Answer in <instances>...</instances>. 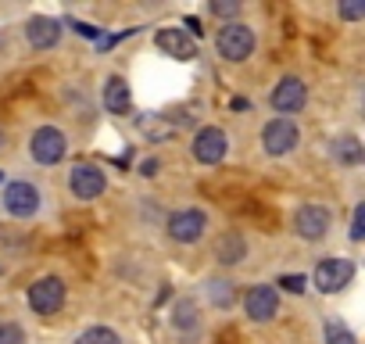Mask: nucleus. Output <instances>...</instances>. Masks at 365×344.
<instances>
[{
  "mask_svg": "<svg viewBox=\"0 0 365 344\" xmlns=\"http://www.w3.org/2000/svg\"><path fill=\"white\" fill-rule=\"evenodd\" d=\"M215 47L226 61H247L251 51H255V29L244 26V22H230V26H222Z\"/></svg>",
  "mask_w": 365,
  "mask_h": 344,
  "instance_id": "1",
  "label": "nucleus"
},
{
  "mask_svg": "<svg viewBox=\"0 0 365 344\" xmlns=\"http://www.w3.org/2000/svg\"><path fill=\"white\" fill-rule=\"evenodd\" d=\"M29 151H33V158L40 165H58L65 158V151H68V140H65V133L58 126H40L33 133V140H29Z\"/></svg>",
  "mask_w": 365,
  "mask_h": 344,
  "instance_id": "2",
  "label": "nucleus"
},
{
  "mask_svg": "<svg viewBox=\"0 0 365 344\" xmlns=\"http://www.w3.org/2000/svg\"><path fill=\"white\" fill-rule=\"evenodd\" d=\"M312 280H315V287L322 294H336V290H344L354 280V262L351 258H322L315 265V276Z\"/></svg>",
  "mask_w": 365,
  "mask_h": 344,
  "instance_id": "3",
  "label": "nucleus"
},
{
  "mask_svg": "<svg viewBox=\"0 0 365 344\" xmlns=\"http://www.w3.org/2000/svg\"><path fill=\"white\" fill-rule=\"evenodd\" d=\"M208 230V216L201 208H182L168 219V237L175 244H197Z\"/></svg>",
  "mask_w": 365,
  "mask_h": 344,
  "instance_id": "4",
  "label": "nucleus"
},
{
  "mask_svg": "<svg viewBox=\"0 0 365 344\" xmlns=\"http://www.w3.org/2000/svg\"><path fill=\"white\" fill-rule=\"evenodd\" d=\"M4 208L15 219H33L40 212V191L26 180H15V183L4 187Z\"/></svg>",
  "mask_w": 365,
  "mask_h": 344,
  "instance_id": "5",
  "label": "nucleus"
},
{
  "mask_svg": "<svg viewBox=\"0 0 365 344\" xmlns=\"http://www.w3.org/2000/svg\"><path fill=\"white\" fill-rule=\"evenodd\" d=\"M297 140H301V133H297V126H294L290 118H272V122L262 129L265 154H272V158H283V154H290V151L297 147Z\"/></svg>",
  "mask_w": 365,
  "mask_h": 344,
  "instance_id": "6",
  "label": "nucleus"
},
{
  "mask_svg": "<svg viewBox=\"0 0 365 344\" xmlns=\"http://www.w3.org/2000/svg\"><path fill=\"white\" fill-rule=\"evenodd\" d=\"M29 305H33V312H40V315L61 312V305H65V283H61L58 276L36 280V283L29 287Z\"/></svg>",
  "mask_w": 365,
  "mask_h": 344,
  "instance_id": "7",
  "label": "nucleus"
},
{
  "mask_svg": "<svg viewBox=\"0 0 365 344\" xmlns=\"http://www.w3.org/2000/svg\"><path fill=\"white\" fill-rule=\"evenodd\" d=\"M230 151V136L219 129V126H205L197 136H194V158L201 165H219Z\"/></svg>",
  "mask_w": 365,
  "mask_h": 344,
  "instance_id": "8",
  "label": "nucleus"
},
{
  "mask_svg": "<svg viewBox=\"0 0 365 344\" xmlns=\"http://www.w3.org/2000/svg\"><path fill=\"white\" fill-rule=\"evenodd\" d=\"M304 101H308V90H304V83H301L297 76L279 79V83H276V90L269 93V104H272L279 115H294V111H301V108H304Z\"/></svg>",
  "mask_w": 365,
  "mask_h": 344,
  "instance_id": "9",
  "label": "nucleus"
},
{
  "mask_svg": "<svg viewBox=\"0 0 365 344\" xmlns=\"http://www.w3.org/2000/svg\"><path fill=\"white\" fill-rule=\"evenodd\" d=\"M244 312H247L251 323H269V319L279 312V294H276V287H269V283L251 287L247 298H244Z\"/></svg>",
  "mask_w": 365,
  "mask_h": 344,
  "instance_id": "10",
  "label": "nucleus"
},
{
  "mask_svg": "<svg viewBox=\"0 0 365 344\" xmlns=\"http://www.w3.org/2000/svg\"><path fill=\"white\" fill-rule=\"evenodd\" d=\"M154 44L165 51V58H175V61H194L197 58V40L187 33V29H158Z\"/></svg>",
  "mask_w": 365,
  "mask_h": 344,
  "instance_id": "11",
  "label": "nucleus"
},
{
  "mask_svg": "<svg viewBox=\"0 0 365 344\" xmlns=\"http://www.w3.org/2000/svg\"><path fill=\"white\" fill-rule=\"evenodd\" d=\"M104 187H108V180H104V172H101L97 165H76V168H72V176H68V191H72L79 201H93V198H101Z\"/></svg>",
  "mask_w": 365,
  "mask_h": 344,
  "instance_id": "12",
  "label": "nucleus"
},
{
  "mask_svg": "<svg viewBox=\"0 0 365 344\" xmlns=\"http://www.w3.org/2000/svg\"><path fill=\"white\" fill-rule=\"evenodd\" d=\"M329 223H333V216H329V208H322V205H304V208H297V216H294V226H297V233H301L304 241H322V237L329 233Z\"/></svg>",
  "mask_w": 365,
  "mask_h": 344,
  "instance_id": "13",
  "label": "nucleus"
},
{
  "mask_svg": "<svg viewBox=\"0 0 365 344\" xmlns=\"http://www.w3.org/2000/svg\"><path fill=\"white\" fill-rule=\"evenodd\" d=\"M26 40H29V47H36V51H51V47H58V40H61V22H58V19H47V15H36V19H29V26H26Z\"/></svg>",
  "mask_w": 365,
  "mask_h": 344,
  "instance_id": "14",
  "label": "nucleus"
},
{
  "mask_svg": "<svg viewBox=\"0 0 365 344\" xmlns=\"http://www.w3.org/2000/svg\"><path fill=\"white\" fill-rule=\"evenodd\" d=\"M129 86H125V79L122 76H111L108 83H104V108L111 111V115H129Z\"/></svg>",
  "mask_w": 365,
  "mask_h": 344,
  "instance_id": "15",
  "label": "nucleus"
},
{
  "mask_svg": "<svg viewBox=\"0 0 365 344\" xmlns=\"http://www.w3.org/2000/svg\"><path fill=\"white\" fill-rule=\"evenodd\" d=\"M215 255H219V262H222V265H237V262L247 255V244H244V237H240V233H222V237H219V244H215Z\"/></svg>",
  "mask_w": 365,
  "mask_h": 344,
  "instance_id": "16",
  "label": "nucleus"
},
{
  "mask_svg": "<svg viewBox=\"0 0 365 344\" xmlns=\"http://www.w3.org/2000/svg\"><path fill=\"white\" fill-rule=\"evenodd\" d=\"M329 151H333V158L344 161V165H358V161H361V143H358V136H336Z\"/></svg>",
  "mask_w": 365,
  "mask_h": 344,
  "instance_id": "17",
  "label": "nucleus"
},
{
  "mask_svg": "<svg viewBox=\"0 0 365 344\" xmlns=\"http://www.w3.org/2000/svg\"><path fill=\"white\" fill-rule=\"evenodd\" d=\"M76 344H122V337L115 330H108V326H90V330H83L76 337Z\"/></svg>",
  "mask_w": 365,
  "mask_h": 344,
  "instance_id": "18",
  "label": "nucleus"
},
{
  "mask_svg": "<svg viewBox=\"0 0 365 344\" xmlns=\"http://www.w3.org/2000/svg\"><path fill=\"white\" fill-rule=\"evenodd\" d=\"M136 126H140V133H143L147 140H165V136L172 133V126H168V122H158V115H140Z\"/></svg>",
  "mask_w": 365,
  "mask_h": 344,
  "instance_id": "19",
  "label": "nucleus"
},
{
  "mask_svg": "<svg viewBox=\"0 0 365 344\" xmlns=\"http://www.w3.org/2000/svg\"><path fill=\"white\" fill-rule=\"evenodd\" d=\"M326 344H358V337L340 319H326Z\"/></svg>",
  "mask_w": 365,
  "mask_h": 344,
  "instance_id": "20",
  "label": "nucleus"
},
{
  "mask_svg": "<svg viewBox=\"0 0 365 344\" xmlns=\"http://www.w3.org/2000/svg\"><path fill=\"white\" fill-rule=\"evenodd\" d=\"M172 323H175L179 330H190V326H197V308H194V301H179V305H175Z\"/></svg>",
  "mask_w": 365,
  "mask_h": 344,
  "instance_id": "21",
  "label": "nucleus"
},
{
  "mask_svg": "<svg viewBox=\"0 0 365 344\" xmlns=\"http://www.w3.org/2000/svg\"><path fill=\"white\" fill-rule=\"evenodd\" d=\"M208 298H212L215 305L230 308V305H233V283H226V280H212V283H208Z\"/></svg>",
  "mask_w": 365,
  "mask_h": 344,
  "instance_id": "22",
  "label": "nucleus"
},
{
  "mask_svg": "<svg viewBox=\"0 0 365 344\" xmlns=\"http://www.w3.org/2000/svg\"><path fill=\"white\" fill-rule=\"evenodd\" d=\"M0 344H26V333L19 323H0Z\"/></svg>",
  "mask_w": 365,
  "mask_h": 344,
  "instance_id": "23",
  "label": "nucleus"
},
{
  "mask_svg": "<svg viewBox=\"0 0 365 344\" xmlns=\"http://www.w3.org/2000/svg\"><path fill=\"white\" fill-rule=\"evenodd\" d=\"M365 237V205H354V216H351V241H361Z\"/></svg>",
  "mask_w": 365,
  "mask_h": 344,
  "instance_id": "24",
  "label": "nucleus"
},
{
  "mask_svg": "<svg viewBox=\"0 0 365 344\" xmlns=\"http://www.w3.org/2000/svg\"><path fill=\"white\" fill-rule=\"evenodd\" d=\"M340 19H347V22L365 19V0H354V4H340Z\"/></svg>",
  "mask_w": 365,
  "mask_h": 344,
  "instance_id": "25",
  "label": "nucleus"
},
{
  "mask_svg": "<svg viewBox=\"0 0 365 344\" xmlns=\"http://www.w3.org/2000/svg\"><path fill=\"white\" fill-rule=\"evenodd\" d=\"M279 287L290 290V294H301V290L308 287V280H304V276H279Z\"/></svg>",
  "mask_w": 365,
  "mask_h": 344,
  "instance_id": "26",
  "label": "nucleus"
},
{
  "mask_svg": "<svg viewBox=\"0 0 365 344\" xmlns=\"http://www.w3.org/2000/svg\"><path fill=\"white\" fill-rule=\"evenodd\" d=\"M212 11H215L219 19H233V15L240 11V4H222V0H215V4H212Z\"/></svg>",
  "mask_w": 365,
  "mask_h": 344,
  "instance_id": "27",
  "label": "nucleus"
},
{
  "mask_svg": "<svg viewBox=\"0 0 365 344\" xmlns=\"http://www.w3.org/2000/svg\"><path fill=\"white\" fill-rule=\"evenodd\" d=\"M140 176H147V180H150V176H158V161H154V158H147V161L140 165Z\"/></svg>",
  "mask_w": 365,
  "mask_h": 344,
  "instance_id": "28",
  "label": "nucleus"
},
{
  "mask_svg": "<svg viewBox=\"0 0 365 344\" xmlns=\"http://www.w3.org/2000/svg\"><path fill=\"white\" fill-rule=\"evenodd\" d=\"M72 29H76V33H83L86 40H97V29H93V26H86V22H72Z\"/></svg>",
  "mask_w": 365,
  "mask_h": 344,
  "instance_id": "29",
  "label": "nucleus"
},
{
  "mask_svg": "<svg viewBox=\"0 0 365 344\" xmlns=\"http://www.w3.org/2000/svg\"><path fill=\"white\" fill-rule=\"evenodd\" d=\"M187 29H194V36H201V22L197 19H187Z\"/></svg>",
  "mask_w": 365,
  "mask_h": 344,
  "instance_id": "30",
  "label": "nucleus"
},
{
  "mask_svg": "<svg viewBox=\"0 0 365 344\" xmlns=\"http://www.w3.org/2000/svg\"><path fill=\"white\" fill-rule=\"evenodd\" d=\"M0 147H4V133H0Z\"/></svg>",
  "mask_w": 365,
  "mask_h": 344,
  "instance_id": "31",
  "label": "nucleus"
},
{
  "mask_svg": "<svg viewBox=\"0 0 365 344\" xmlns=\"http://www.w3.org/2000/svg\"><path fill=\"white\" fill-rule=\"evenodd\" d=\"M0 180H4V172H0Z\"/></svg>",
  "mask_w": 365,
  "mask_h": 344,
  "instance_id": "32",
  "label": "nucleus"
}]
</instances>
